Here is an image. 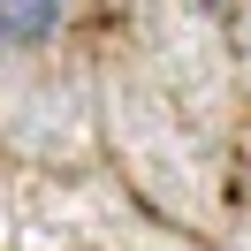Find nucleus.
I'll return each instance as SVG.
<instances>
[{
  "label": "nucleus",
  "instance_id": "1",
  "mask_svg": "<svg viewBox=\"0 0 251 251\" xmlns=\"http://www.w3.org/2000/svg\"><path fill=\"white\" fill-rule=\"evenodd\" d=\"M0 23L16 46H46V31L61 23V0H0Z\"/></svg>",
  "mask_w": 251,
  "mask_h": 251
}]
</instances>
